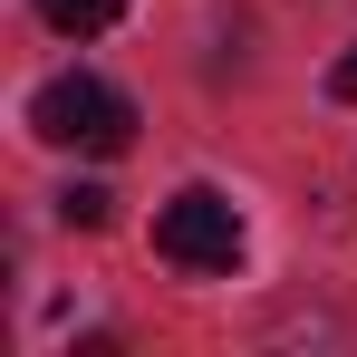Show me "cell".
<instances>
[{"instance_id": "obj_1", "label": "cell", "mask_w": 357, "mask_h": 357, "mask_svg": "<svg viewBox=\"0 0 357 357\" xmlns=\"http://www.w3.org/2000/svg\"><path fill=\"white\" fill-rule=\"evenodd\" d=\"M29 135L39 145H87V155H126V135H135V107H126L107 77H49L39 97H29Z\"/></svg>"}, {"instance_id": "obj_3", "label": "cell", "mask_w": 357, "mask_h": 357, "mask_svg": "<svg viewBox=\"0 0 357 357\" xmlns=\"http://www.w3.org/2000/svg\"><path fill=\"white\" fill-rule=\"evenodd\" d=\"M29 10H39L59 39H107V29L126 20V0H29Z\"/></svg>"}, {"instance_id": "obj_2", "label": "cell", "mask_w": 357, "mask_h": 357, "mask_svg": "<svg viewBox=\"0 0 357 357\" xmlns=\"http://www.w3.org/2000/svg\"><path fill=\"white\" fill-rule=\"evenodd\" d=\"M155 251L174 271H232L241 261V213L213 193V183H183L174 203L155 213Z\"/></svg>"}, {"instance_id": "obj_5", "label": "cell", "mask_w": 357, "mask_h": 357, "mask_svg": "<svg viewBox=\"0 0 357 357\" xmlns=\"http://www.w3.org/2000/svg\"><path fill=\"white\" fill-rule=\"evenodd\" d=\"M328 97H338V107H357V49H348L338 68H328Z\"/></svg>"}, {"instance_id": "obj_4", "label": "cell", "mask_w": 357, "mask_h": 357, "mask_svg": "<svg viewBox=\"0 0 357 357\" xmlns=\"http://www.w3.org/2000/svg\"><path fill=\"white\" fill-rule=\"evenodd\" d=\"M59 213H68V222H87V232H97V222H107L116 203H107V183H68V193H59Z\"/></svg>"}]
</instances>
